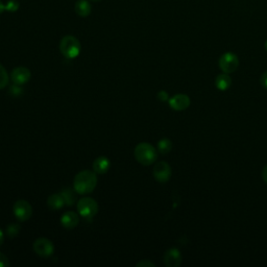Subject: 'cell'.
Here are the masks:
<instances>
[{
    "label": "cell",
    "mask_w": 267,
    "mask_h": 267,
    "mask_svg": "<svg viewBox=\"0 0 267 267\" xmlns=\"http://www.w3.org/2000/svg\"><path fill=\"white\" fill-rule=\"evenodd\" d=\"M8 74L5 70V68L0 64V90L3 89L8 84Z\"/></svg>",
    "instance_id": "obj_19"
},
{
    "label": "cell",
    "mask_w": 267,
    "mask_h": 267,
    "mask_svg": "<svg viewBox=\"0 0 267 267\" xmlns=\"http://www.w3.org/2000/svg\"><path fill=\"white\" fill-rule=\"evenodd\" d=\"M155 179L159 183H166L171 176V168L169 164L162 161L157 163L153 170Z\"/></svg>",
    "instance_id": "obj_8"
},
{
    "label": "cell",
    "mask_w": 267,
    "mask_h": 267,
    "mask_svg": "<svg viewBox=\"0 0 267 267\" xmlns=\"http://www.w3.org/2000/svg\"><path fill=\"white\" fill-rule=\"evenodd\" d=\"M34 251L42 258H47L53 254L54 246L49 239L39 238L34 242Z\"/></svg>",
    "instance_id": "obj_7"
},
{
    "label": "cell",
    "mask_w": 267,
    "mask_h": 267,
    "mask_svg": "<svg viewBox=\"0 0 267 267\" xmlns=\"http://www.w3.org/2000/svg\"><path fill=\"white\" fill-rule=\"evenodd\" d=\"M92 1H101V0H92Z\"/></svg>",
    "instance_id": "obj_29"
},
{
    "label": "cell",
    "mask_w": 267,
    "mask_h": 267,
    "mask_svg": "<svg viewBox=\"0 0 267 267\" xmlns=\"http://www.w3.org/2000/svg\"><path fill=\"white\" fill-rule=\"evenodd\" d=\"M164 262L168 267H177L182 263V255L177 249L168 250L164 255Z\"/></svg>",
    "instance_id": "obj_11"
},
{
    "label": "cell",
    "mask_w": 267,
    "mask_h": 267,
    "mask_svg": "<svg viewBox=\"0 0 267 267\" xmlns=\"http://www.w3.org/2000/svg\"><path fill=\"white\" fill-rule=\"evenodd\" d=\"M80 222V216L73 211H67L61 217V223L64 227L68 230L74 229V227Z\"/></svg>",
    "instance_id": "obj_12"
},
{
    "label": "cell",
    "mask_w": 267,
    "mask_h": 267,
    "mask_svg": "<svg viewBox=\"0 0 267 267\" xmlns=\"http://www.w3.org/2000/svg\"><path fill=\"white\" fill-rule=\"evenodd\" d=\"M92 7L87 0H78L75 3V13L80 17H88L91 14Z\"/></svg>",
    "instance_id": "obj_14"
},
{
    "label": "cell",
    "mask_w": 267,
    "mask_h": 267,
    "mask_svg": "<svg viewBox=\"0 0 267 267\" xmlns=\"http://www.w3.org/2000/svg\"><path fill=\"white\" fill-rule=\"evenodd\" d=\"M97 185V176L95 172L83 170L75 175L73 182L74 190L80 194L91 193Z\"/></svg>",
    "instance_id": "obj_1"
},
{
    "label": "cell",
    "mask_w": 267,
    "mask_h": 267,
    "mask_svg": "<svg viewBox=\"0 0 267 267\" xmlns=\"http://www.w3.org/2000/svg\"><path fill=\"white\" fill-rule=\"evenodd\" d=\"M158 153L155 147L146 142L138 144L135 148V158L136 160L144 166L152 165L157 160Z\"/></svg>",
    "instance_id": "obj_2"
},
{
    "label": "cell",
    "mask_w": 267,
    "mask_h": 267,
    "mask_svg": "<svg viewBox=\"0 0 267 267\" xmlns=\"http://www.w3.org/2000/svg\"><path fill=\"white\" fill-rule=\"evenodd\" d=\"M3 241H4V234L1 231V229H0V245L3 244Z\"/></svg>",
    "instance_id": "obj_26"
},
{
    "label": "cell",
    "mask_w": 267,
    "mask_h": 267,
    "mask_svg": "<svg viewBox=\"0 0 267 267\" xmlns=\"http://www.w3.org/2000/svg\"><path fill=\"white\" fill-rule=\"evenodd\" d=\"M47 205L53 210H60L61 208L65 205V202H64L62 194L61 193L60 194H57V193L56 194H52L51 196L48 197Z\"/></svg>",
    "instance_id": "obj_15"
},
{
    "label": "cell",
    "mask_w": 267,
    "mask_h": 267,
    "mask_svg": "<svg viewBox=\"0 0 267 267\" xmlns=\"http://www.w3.org/2000/svg\"><path fill=\"white\" fill-rule=\"evenodd\" d=\"M262 177L264 182L267 184V165L263 168V171H262Z\"/></svg>",
    "instance_id": "obj_25"
},
{
    "label": "cell",
    "mask_w": 267,
    "mask_h": 267,
    "mask_svg": "<svg viewBox=\"0 0 267 267\" xmlns=\"http://www.w3.org/2000/svg\"><path fill=\"white\" fill-rule=\"evenodd\" d=\"M239 66L238 56L232 53H226L219 58V68L224 73H233Z\"/></svg>",
    "instance_id": "obj_5"
},
{
    "label": "cell",
    "mask_w": 267,
    "mask_h": 267,
    "mask_svg": "<svg viewBox=\"0 0 267 267\" xmlns=\"http://www.w3.org/2000/svg\"><path fill=\"white\" fill-rule=\"evenodd\" d=\"M172 143L169 139H162L158 142V150L163 155H166L171 151Z\"/></svg>",
    "instance_id": "obj_18"
},
{
    "label": "cell",
    "mask_w": 267,
    "mask_h": 267,
    "mask_svg": "<svg viewBox=\"0 0 267 267\" xmlns=\"http://www.w3.org/2000/svg\"><path fill=\"white\" fill-rule=\"evenodd\" d=\"M5 9V6L4 4L1 2V0H0V14H1L3 11Z\"/></svg>",
    "instance_id": "obj_27"
},
{
    "label": "cell",
    "mask_w": 267,
    "mask_h": 267,
    "mask_svg": "<svg viewBox=\"0 0 267 267\" xmlns=\"http://www.w3.org/2000/svg\"><path fill=\"white\" fill-rule=\"evenodd\" d=\"M261 84L264 88L267 89V71H265L261 76Z\"/></svg>",
    "instance_id": "obj_24"
},
{
    "label": "cell",
    "mask_w": 267,
    "mask_h": 267,
    "mask_svg": "<svg viewBox=\"0 0 267 267\" xmlns=\"http://www.w3.org/2000/svg\"><path fill=\"white\" fill-rule=\"evenodd\" d=\"M31 71L26 67H17L12 71L11 78L15 85L21 86L26 84L31 78Z\"/></svg>",
    "instance_id": "obj_9"
},
{
    "label": "cell",
    "mask_w": 267,
    "mask_h": 267,
    "mask_svg": "<svg viewBox=\"0 0 267 267\" xmlns=\"http://www.w3.org/2000/svg\"><path fill=\"white\" fill-rule=\"evenodd\" d=\"M14 214L19 220L26 221L32 217L33 208L32 205L24 200H19L14 204Z\"/></svg>",
    "instance_id": "obj_6"
},
{
    "label": "cell",
    "mask_w": 267,
    "mask_h": 267,
    "mask_svg": "<svg viewBox=\"0 0 267 267\" xmlns=\"http://www.w3.org/2000/svg\"><path fill=\"white\" fill-rule=\"evenodd\" d=\"M110 161L107 157H98L93 162V169L98 174H105L110 168Z\"/></svg>",
    "instance_id": "obj_13"
},
{
    "label": "cell",
    "mask_w": 267,
    "mask_h": 267,
    "mask_svg": "<svg viewBox=\"0 0 267 267\" xmlns=\"http://www.w3.org/2000/svg\"><path fill=\"white\" fill-rule=\"evenodd\" d=\"M169 106L175 111H184L190 106V98L185 94H177L169 101Z\"/></svg>",
    "instance_id": "obj_10"
},
{
    "label": "cell",
    "mask_w": 267,
    "mask_h": 267,
    "mask_svg": "<svg viewBox=\"0 0 267 267\" xmlns=\"http://www.w3.org/2000/svg\"><path fill=\"white\" fill-rule=\"evenodd\" d=\"M20 230H21L20 225L17 224V223H12L6 227V234L8 237H11V238H14V237L18 236Z\"/></svg>",
    "instance_id": "obj_20"
},
{
    "label": "cell",
    "mask_w": 267,
    "mask_h": 267,
    "mask_svg": "<svg viewBox=\"0 0 267 267\" xmlns=\"http://www.w3.org/2000/svg\"><path fill=\"white\" fill-rule=\"evenodd\" d=\"M7 266H9V260L4 254L0 253V267H7Z\"/></svg>",
    "instance_id": "obj_21"
},
{
    "label": "cell",
    "mask_w": 267,
    "mask_h": 267,
    "mask_svg": "<svg viewBox=\"0 0 267 267\" xmlns=\"http://www.w3.org/2000/svg\"><path fill=\"white\" fill-rule=\"evenodd\" d=\"M158 98H159V101L161 102H166L168 101V94L166 91H160L158 93Z\"/></svg>",
    "instance_id": "obj_23"
},
{
    "label": "cell",
    "mask_w": 267,
    "mask_h": 267,
    "mask_svg": "<svg viewBox=\"0 0 267 267\" xmlns=\"http://www.w3.org/2000/svg\"><path fill=\"white\" fill-rule=\"evenodd\" d=\"M215 85L216 87L219 89L220 91H225L229 89L232 85V78L227 75V73H223V74H219L218 76L216 77L215 80Z\"/></svg>",
    "instance_id": "obj_16"
},
{
    "label": "cell",
    "mask_w": 267,
    "mask_h": 267,
    "mask_svg": "<svg viewBox=\"0 0 267 267\" xmlns=\"http://www.w3.org/2000/svg\"><path fill=\"white\" fill-rule=\"evenodd\" d=\"M75 190L73 191L72 189H70V188H65V189L62 190L61 194L63 196L64 199V202H65V205L67 206H72L75 201H76V195H75Z\"/></svg>",
    "instance_id": "obj_17"
},
{
    "label": "cell",
    "mask_w": 267,
    "mask_h": 267,
    "mask_svg": "<svg viewBox=\"0 0 267 267\" xmlns=\"http://www.w3.org/2000/svg\"><path fill=\"white\" fill-rule=\"evenodd\" d=\"M265 49H266V52H267V40H266V42H265Z\"/></svg>",
    "instance_id": "obj_28"
},
{
    "label": "cell",
    "mask_w": 267,
    "mask_h": 267,
    "mask_svg": "<svg viewBox=\"0 0 267 267\" xmlns=\"http://www.w3.org/2000/svg\"><path fill=\"white\" fill-rule=\"evenodd\" d=\"M81 43L74 36H66L60 42L61 53L66 58H75L81 53Z\"/></svg>",
    "instance_id": "obj_3"
},
{
    "label": "cell",
    "mask_w": 267,
    "mask_h": 267,
    "mask_svg": "<svg viewBox=\"0 0 267 267\" xmlns=\"http://www.w3.org/2000/svg\"><path fill=\"white\" fill-rule=\"evenodd\" d=\"M77 210L84 218H92L98 211V204L91 197H84L78 201Z\"/></svg>",
    "instance_id": "obj_4"
},
{
    "label": "cell",
    "mask_w": 267,
    "mask_h": 267,
    "mask_svg": "<svg viewBox=\"0 0 267 267\" xmlns=\"http://www.w3.org/2000/svg\"><path fill=\"white\" fill-rule=\"evenodd\" d=\"M136 265L139 266V267H155L156 266L153 262L148 261V260H142L140 262H138Z\"/></svg>",
    "instance_id": "obj_22"
}]
</instances>
